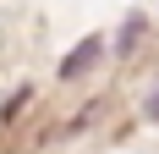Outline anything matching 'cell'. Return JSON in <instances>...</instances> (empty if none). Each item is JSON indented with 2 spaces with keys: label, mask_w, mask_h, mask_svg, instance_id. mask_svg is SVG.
Segmentation results:
<instances>
[{
  "label": "cell",
  "mask_w": 159,
  "mask_h": 154,
  "mask_svg": "<svg viewBox=\"0 0 159 154\" xmlns=\"http://www.w3.org/2000/svg\"><path fill=\"white\" fill-rule=\"evenodd\" d=\"M99 50H104V44H99V39H88V44H82L77 55H71V61H61V72H66V77H77L88 61H99Z\"/></svg>",
  "instance_id": "1"
}]
</instances>
